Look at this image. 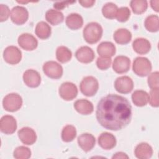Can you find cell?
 Returning <instances> with one entry per match:
<instances>
[{"mask_svg": "<svg viewBox=\"0 0 159 159\" xmlns=\"http://www.w3.org/2000/svg\"><path fill=\"white\" fill-rule=\"evenodd\" d=\"M131 117V105L126 98L121 96L107 95L101 98L97 106V120L108 130H121L129 124Z\"/></svg>", "mask_w": 159, "mask_h": 159, "instance_id": "1", "label": "cell"}, {"mask_svg": "<svg viewBox=\"0 0 159 159\" xmlns=\"http://www.w3.org/2000/svg\"><path fill=\"white\" fill-rule=\"evenodd\" d=\"M102 35V28L97 22L88 24L83 30V37L85 41L90 44L97 43Z\"/></svg>", "mask_w": 159, "mask_h": 159, "instance_id": "2", "label": "cell"}, {"mask_svg": "<svg viewBox=\"0 0 159 159\" xmlns=\"http://www.w3.org/2000/svg\"><path fill=\"white\" fill-rule=\"evenodd\" d=\"M81 92L86 96H93L98 91L99 84L98 80L93 76H89L84 78L80 85Z\"/></svg>", "mask_w": 159, "mask_h": 159, "instance_id": "3", "label": "cell"}, {"mask_svg": "<svg viewBox=\"0 0 159 159\" xmlns=\"http://www.w3.org/2000/svg\"><path fill=\"white\" fill-rule=\"evenodd\" d=\"M132 70L137 75L146 76L152 70V64L145 57H137L134 61Z\"/></svg>", "mask_w": 159, "mask_h": 159, "instance_id": "4", "label": "cell"}, {"mask_svg": "<svg viewBox=\"0 0 159 159\" xmlns=\"http://www.w3.org/2000/svg\"><path fill=\"white\" fill-rule=\"evenodd\" d=\"M22 104V98L17 93H11L6 95L2 101L3 107L8 112L18 111L21 107Z\"/></svg>", "mask_w": 159, "mask_h": 159, "instance_id": "5", "label": "cell"}, {"mask_svg": "<svg viewBox=\"0 0 159 159\" xmlns=\"http://www.w3.org/2000/svg\"><path fill=\"white\" fill-rule=\"evenodd\" d=\"M44 73L52 79H59L63 75L62 66L56 61H48L44 63L43 66Z\"/></svg>", "mask_w": 159, "mask_h": 159, "instance_id": "6", "label": "cell"}, {"mask_svg": "<svg viewBox=\"0 0 159 159\" xmlns=\"http://www.w3.org/2000/svg\"><path fill=\"white\" fill-rule=\"evenodd\" d=\"M3 58L7 63L11 65H16L21 60L22 52L16 46H9L4 50Z\"/></svg>", "mask_w": 159, "mask_h": 159, "instance_id": "7", "label": "cell"}, {"mask_svg": "<svg viewBox=\"0 0 159 159\" xmlns=\"http://www.w3.org/2000/svg\"><path fill=\"white\" fill-rule=\"evenodd\" d=\"M59 94L65 101H71L76 97L78 89L76 85L70 82H65L59 88Z\"/></svg>", "mask_w": 159, "mask_h": 159, "instance_id": "8", "label": "cell"}, {"mask_svg": "<svg viewBox=\"0 0 159 159\" xmlns=\"http://www.w3.org/2000/svg\"><path fill=\"white\" fill-rule=\"evenodd\" d=\"M114 87L117 92L122 94H127L130 93L133 89V81L127 76H120L116 80Z\"/></svg>", "mask_w": 159, "mask_h": 159, "instance_id": "9", "label": "cell"}, {"mask_svg": "<svg viewBox=\"0 0 159 159\" xmlns=\"http://www.w3.org/2000/svg\"><path fill=\"white\" fill-rule=\"evenodd\" d=\"M29 13L26 8L17 6L14 7L11 12V19L17 25L24 24L28 19Z\"/></svg>", "mask_w": 159, "mask_h": 159, "instance_id": "10", "label": "cell"}, {"mask_svg": "<svg viewBox=\"0 0 159 159\" xmlns=\"http://www.w3.org/2000/svg\"><path fill=\"white\" fill-rule=\"evenodd\" d=\"M17 129V122L15 118L9 115H6L1 117L0 121L1 131L5 134H12Z\"/></svg>", "mask_w": 159, "mask_h": 159, "instance_id": "11", "label": "cell"}, {"mask_svg": "<svg viewBox=\"0 0 159 159\" xmlns=\"http://www.w3.org/2000/svg\"><path fill=\"white\" fill-rule=\"evenodd\" d=\"M18 43L22 48L25 50L31 51L37 48L38 42L32 35L25 33L21 34L19 37Z\"/></svg>", "mask_w": 159, "mask_h": 159, "instance_id": "12", "label": "cell"}, {"mask_svg": "<svg viewBox=\"0 0 159 159\" xmlns=\"http://www.w3.org/2000/svg\"><path fill=\"white\" fill-rule=\"evenodd\" d=\"M130 66V60L125 56H117L115 58L112 68L117 73H124L129 71Z\"/></svg>", "mask_w": 159, "mask_h": 159, "instance_id": "13", "label": "cell"}, {"mask_svg": "<svg viewBox=\"0 0 159 159\" xmlns=\"http://www.w3.org/2000/svg\"><path fill=\"white\" fill-rule=\"evenodd\" d=\"M23 80L27 86L30 88H37L40 84L41 77L37 71L34 70H27L24 73Z\"/></svg>", "mask_w": 159, "mask_h": 159, "instance_id": "14", "label": "cell"}, {"mask_svg": "<svg viewBox=\"0 0 159 159\" xmlns=\"http://www.w3.org/2000/svg\"><path fill=\"white\" fill-rule=\"evenodd\" d=\"M75 57L79 61L83 63H89L93 61L95 55L91 48L88 46H83L77 50Z\"/></svg>", "mask_w": 159, "mask_h": 159, "instance_id": "15", "label": "cell"}, {"mask_svg": "<svg viewBox=\"0 0 159 159\" xmlns=\"http://www.w3.org/2000/svg\"><path fill=\"white\" fill-rule=\"evenodd\" d=\"M17 134L20 141L25 145H32L37 140V135L35 131L28 127L20 129Z\"/></svg>", "mask_w": 159, "mask_h": 159, "instance_id": "16", "label": "cell"}, {"mask_svg": "<svg viewBox=\"0 0 159 159\" xmlns=\"http://www.w3.org/2000/svg\"><path fill=\"white\" fill-rule=\"evenodd\" d=\"M96 140L94 137L90 134H83L78 138L79 146L84 152H89L94 147Z\"/></svg>", "mask_w": 159, "mask_h": 159, "instance_id": "17", "label": "cell"}, {"mask_svg": "<svg viewBox=\"0 0 159 159\" xmlns=\"http://www.w3.org/2000/svg\"><path fill=\"white\" fill-rule=\"evenodd\" d=\"M99 146L105 150H111L116 145V139L114 135L108 132H104L98 138Z\"/></svg>", "mask_w": 159, "mask_h": 159, "instance_id": "18", "label": "cell"}, {"mask_svg": "<svg viewBox=\"0 0 159 159\" xmlns=\"http://www.w3.org/2000/svg\"><path fill=\"white\" fill-rule=\"evenodd\" d=\"M132 47L135 52L143 55L147 53L150 51L151 45L149 41L146 39L138 38L133 42Z\"/></svg>", "mask_w": 159, "mask_h": 159, "instance_id": "19", "label": "cell"}, {"mask_svg": "<svg viewBox=\"0 0 159 159\" xmlns=\"http://www.w3.org/2000/svg\"><path fill=\"white\" fill-rule=\"evenodd\" d=\"M97 52L102 57L111 58L116 53V47L112 42H103L98 46Z\"/></svg>", "mask_w": 159, "mask_h": 159, "instance_id": "20", "label": "cell"}, {"mask_svg": "<svg viewBox=\"0 0 159 159\" xmlns=\"http://www.w3.org/2000/svg\"><path fill=\"white\" fill-rule=\"evenodd\" d=\"M74 107L78 112L83 115L91 114L94 109L93 105L90 101L83 99L75 101L74 103Z\"/></svg>", "mask_w": 159, "mask_h": 159, "instance_id": "21", "label": "cell"}, {"mask_svg": "<svg viewBox=\"0 0 159 159\" xmlns=\"http://www.w3.org/2000/svg\"><path fill=\"white\" fill-rule=\"evenodd\" d=\"M153 150L152 147L147 143H141L139 144L135 149V155L140 159H147L152 157Z\"/></svg>", "mask_w": 159, "mask_h": 159, "instance_id": "22", "label": "cell"}, {"mask_svg": "<svg viewBox=\"0 0 159 159\" xmlns=\"http://www.w3.org/2000/svg\"><path fill=\"white\" fill-rule=\"evenodd\" d=\"M83 24V17L78 14H70L66 18V25L71 30H77L81 28Z\"/></svg>", "mask_w": 159, "mask_h": 159, "instance_id": "23", "label": "cell"}, {"mask_svg": "<svg viewBox=\"0 0 159 159\" xmlns=\"http://www.w3.org/2000/svg\"><path fill=\"white\" fill-rule=\"evenodd\" d=\"M132 100L135 106L139 107L144 106L149 101V95L145 91L137 90L132 94Z\"/></svg>", "mask_w": 159, "mask_h": 159, "instance_id": "24", "label": "cell"}, {"mask_svg": "<svg viewBox=\"0 0 159 159\" xmlns=\"http://www.w3.org/2000/svg\"><path fill=\"white\" fill-rule=\"evenodd\" d=\"M114 39L116 43L125 45L131 40L132 34L126 29H120L114 32Z\"/></svg>", "mask_w": 159, "mask_h": 159, "instance_id": "25", "label": "cell"}, {"mask_svg": "<svg viewBox=\"0 0 159 159\" xmlns=\"http://www.w3.org/2000/svg\"><path fill=\"white\" fill-rule=\"evenodd\" d=\"M45 19L50 24L55 25L63 21L64 16L63 13L60 11L54 9H49L46 12Z\"/></svg>", "mask_w": 159, "mask_h": 159, "instance_id": "26", "label": "cell"}, {"mask_svg": "<svg viewBox=\"0 0 159 159\" xmlns=\"http://www.w3.org/2000/svg\"><path fill=\"white\" fill-rule=\"evenodd\" d=\"M35 32L39 38L41 39H47L50 36L51 27L46 22L41 21L37 24Z\"/></svg>", "mask_w": 159, "mask_h": 159, "instance_id": "27", "label": "cell"}, {"mask_svg": "<svg viewBox=\"0 0 159 159\" xmlns=\"http://www.w3.org/2000/svg\"><path fill=\"white\" fill-rule=\"evenodd\" d=\"M72 57L71 52L65 46H60L56 51V57L58 61L61 63H66L70 60Z\"/></svg>", "mask_w": 159, "mask_h": 159, "instance_id": "28", "label": "cell"}, {"mask_svg": "<svg viewBox=\"0 0 159 159\" xmlns=\"http://www.w3.org/2000/svg\"><path fill=\"white\" fill-rule=\"evenodd\" d=\"M76 136L75 127L71 125H67L63 127L61 132V139L65 142L73 141Z\"/></svg>", "mask_w": 159, "mask_h": 159, "instance_id": "29", "label": "cell"}, {"mask_svg": "<svg viewBox=\"0 0 159 159\" xmlns=\"http://www.w3.org/2000/svg\"><path fill=\"white\" fill-rule=\"evenodd\" d=\"M145 27L150 32H157L159 29V19L156 15L148 16L145 20Z\"/></svg>", "mask_w": 159, "mask_h": 159, "instance_id": "30", "label": "cell"}, {"mask_svg": "<svg viewBox=\"0 0 159 159\" xmlns=\"http://www.w3.org/2000/svg\"><path fill=\"white\" fill-rule=\"evenodd\" d=\"M117 10V6L115 4L112 2H107L102 7V12L105 17L112 19L116 17Z\"/></svg>", "mask_w": 159, "mask_h": 159, "instance_id": "31", "label": "cell"}, {"mask_svg": "<svg viewBox=\"0 0 159 159\" xmlns=\"http://www.w3.org/2000/svg\"><path fill=\"white\" fill-rule=\"evenodd\" d=\"M130 4L132 11L137 14L143 13L148 7L147 1L145 0H132Z\"/></svg>", "mask_w": 159, "mask_h": 159, "instance_id": "32", "label": "cell"}, {"mask_svg": "<svg viewBox=\"0 0 159 159\" xmlns=\"http://www.w3.org/2000/svg\"><path fill=\"white\" fill-rule=\"evenodd\" d=\"M31 156V152L27 147L20 146L14 151V157L17 159H27Z\"/></svg>", "mask_w": 159, "mask_h": 159, "instance_id": "33", "label": "cell"}, {"mask_svg": "<svg viewBox=\"0 0 159 159\" xmlns=\"http://www.w3.org/2000/svg\"><path fill=\"white\" fill-rule=\"evenodd\" d=\"M130 16V11L129 9L127 7H122L119 8L117 10L116 18L118 21L119 22H125L127 21Z\"/></svg>", "mask_w": 159, "mask_h": 159, "instance_id": "34", "label": "cell"}, {"mask_svg": "<svg viewBox=\"0 0 159 159\" xmlns=\"http://www.w3.org/2000/svg\"><path fill=\"white\" fill-rule=\"evenodd\" d=\"M111 64V59L109 57H99L96 61V65L98 68L105 70L109 68Z\"/></svg>", "mask_w": 159, "mask_h": 159, "instance_id": "35", "label": "cell"}, {"mask_svg": "<svg viewBox=\"0 0 159 159\" xmlns=\"http://www.w3.org/2000/svg\"><path fill=\"white\" fill-rule=\"evenodd\" d=\"M158 72L155 71L152 73L148 78V84L151 89L159 88L158 83Z\"/></svg>", "mask_w": 159, "mask_h": 159, "instance_id": "36", "label": "cell"}, {"mask_svg": "<svg viewBox=\"0 0 159 159\" xmlns=\"http://www.w3.org/2000/svg\"><path fill=\"white\" fill-rule=\"evenodd\" d=\"M158 88L152 89L149 95V102L150 104L153 107H158L159 106L158 99Z\"/></svg>", "mask_w": 159, "mask_h": 159, "instance_id": "37", "label": "cell"}, {"mask_svg": "<svg viewBox=\"0 0 159 159\" xmlns=\"http://www.w3.org/2000/svg\"><path fill=\"white\" fill-rule=\"evenodd\" d=\"M0 9H1V22H3L6 20L9 15H10V11L9 7L4 4H1L0 6Z\"/></svg>", "mask_w": 159, "mask_h": 159, "instance_id": "38", "label": "cell"}, {"mask_svg": "<svg viewBox=\"0 0 159 159\" xmlns=\"http://www.w3.org/2000/svg\"><path fill=\"white\" fill-rule=\"evenodd\" d=\"M75 1H61V2H57L53 4V7L58 9V10H61L63 9H64L65 7H66V6L72 4L73 3H75Z\"/></svg>", "mask_w": 159, "mask_h": 159, "instance_id": "39", "label": "cell"}, {"mask_svg": "<svg viewBox=\"0 0 159 159\" xmlns=\"http://www.w3.org/2000/svg\"><path fill=\"white\" fill-rule=\"evenodd\" d=\"M79 3L83 7H89L94 5V4L95 3V1H94V0H83V1H80Z\"/></svg>", "mask_w": 159, "mask_h": 159, "instance_id": "40", "label": "cell"}, {"mask_svg": "<svg viewBox=\"0 0 159 159\" xmlns=\"http://www.w3.org/2000/svg\"><path fill=\"white\" fill-rule=\"evenodd\" d=\"M129 157L123 152H117L113 155L112 158H128Z\"/></svg>", "mask_w": 159, "mask_h": 159, "instance_id": "41", "label": "cell"}, {"mask_svg": "<svg viewBox=\"0 0 159 159\" xmlns=\"http://www.w3.org/2000/svg\"><path fill=\"white\" fill-rule=\"evenodd\" d=\"M158 4H159V1L158 0H157V1H150L151 7L156 12H158Z\"/></svg>", "mask_w": 159, "mask_h": 159, "instance_id": "42", "label": "cell"}]
</instances>
